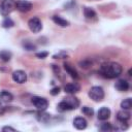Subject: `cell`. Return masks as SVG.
<instances>
[{
    "mask_svg": "<svg viewBox=\"0 0 132 132\" xmlns=\"http://www.w3.org/2000/svg\"><path fill=\"white\" fill-rule=\"evenodd\" d=\"M123 71V67L121 66V64L116 63V62H107L101 65L100 67V74L105 77V78H116L119 77L121 75Z\"/></svg>",
    "mask_w": 132,
    "mask_h": 132,
    "instance_id": "cell-1",
    "label": "cell"
},
{
    "mask_svg": "<svg viewBox=\"0 0 132 132\" xmlns=\"http://www.w3.org/2000/svg\"><path fill=\"white\" fill-rule=\"evenodd\" d=\"M89 96L90 98L95 101V102H100L103 100L104 98V91L101 87L99 86H94L91 88V90L89 91Z\"/></svg>",
    "mask_w": 132,
    "mask_h": 132,
    "instance_id": "cell-2",
    "label": "cell"
},
{
    "mask_svg": "<svg viewBox=\"0 0 132 132\" xmlns=\"http://www.w3.org/2000/svg\"><path fill=\"white\" fill-rule=\"evenodd\" d=\"M15 8V1L13 0H3L0 4V13L4 16L8 15Z\"/></svg>",
    "mask_w": 132,
    "mask_h": 132,
    "instance_id": "cell-3",
    "label": "cell"
},
{
    "mask_svg": "<svg viewBox=\"0 0 132 132\" xmlns=\"http://www.w3.org/2000/svg\"><path fill=\"white\" fill-rule=\"evenodd\" d=\"M31 101H32L33 105H34L37 109H39V110H41V111L45 110V109L47 108V106H48L47 100H46L45 98H43V97L34 96V97H32V100H31Z\"/></svg>",
    "mask_w": 132,
    "mask_h": 132,
    "instance_id": "cell-4",
    "label": "cell"
},
{
    "mask_svg": "<svg viewBox=\"0 0 132 132\" xmlns=\"http://www.w3.org/2000/svg\"><path fill=\"white\" fill-rule=\"evenodd\" d=\"M28 26H29V29L33 33H38L42 29V24H41V22H40V20L38 18L30 19L29 22H28Z\"/></svg>",
    "mask_w": 132,
    "mask_h": 132,
    "instance_id": "cell-5",
    "label": "cell"
},
{
    "mask_svg": "<svg viewBox=\"0 0 132 132\" xmlns=\"http://www.w3.org/2000/svg\"><path fill=\"white\" fill-rule=\"evenodd\" d=\"M15 8L21 12H27V11L31 10L32 3L28 0H18L15 2Z\"/></svg>",
    "mask_w": 132,
    "mask_h": 132,
    "instance_id": "cell-6",
    "label": "cell"
},
{
    "mask_svg": "<svg viewBox=\"0 0 132 132\" xmlns=\"http://www.w3.org/2000/svg\"><path fill=\"white\" fill-rule=\"evenodd\" d=\"M12 79L18 84H23L27 80V74L23 70H15L12 72Z\"/></svg>",
    "mask_w": 132,
    "mask_h": 132,
    "instance_id": "cell-7",
    "label": "cell"
},
{
    "mask_svg": "<svg viewBox=\"0 0 132 132\" xmlns=\"http://www.w3.org/2000/svg\"><path fill=\"white\" fill-rule=\"evenodd\" d=\"M63 101L67 104V106L69 107V110L75 109V108H77L78 105H79V100H78L76 97H74V96H68V97L64 98Z\"/></svg>",
    "mask_w": 132,
    "mask_h": 132,
    "instance_id": "cell-8",
    "label": "cell"
},
{
    "mask_svg": "<svg viewBox=\"0 0 132 132\" xmlns=\"http://www.w3.org/2000/svg\"><path fill=\"white\" fill-rule=\"evenodd\" d=\"M79 89H80V87H79V85L76 84V82H71V84H68V85H66V86L64 87V91H65L67 94H70V95L77 93V92L79 91Z\"/></svg>",
    "mask_w": 132,
    "mask_h": 132,
    "instance_id": "cell-9",
    "label": "cell"
},
{
    "mask_svg": "<svg viewBox=\"0 0 132 132\" xmlns=\"http://www.w3.org/2000/svg\"><path fill=\"white\" fill-rule=\"evenodd\" d=\"M110 117V109L103 106L98 110V119L100 121H105Z\"/></svg>",
    "mask_w": 132,
    "mask_h": 132,
    "instance_id": "cell-10",
    "label": "cell"
},
{
    "mask_svg": "<svg viewBox=\"0 0 132 132\" xmlns=\"http://www.w3.org/2000/svg\"><path fill=\"white\" fill-rule=\"evenodd\" d=\"M73 126L78 130H82L87 127V121L81 117H77L73 120Z\"/></svg>",
    "mask_w": 132,
    "mask_h": 132,
    "instance_id": "cell-11",
    "label": "cell"
},
{
    "mask_svg": "<svg viewBox=\"0 0 132 132\" xmlns=\"http://www.w3.org/2000/svg\"><path fill=\"white\" fill-rule=\"evenodd\" d=\"M114 87H116V89L119 90L120 92H126V91L129 90V82H128L127 80H125V79H119V80L116 82Z\"/></svg>",
    "mask_w": 132,
    "mask_h": 132,
    "instance_id": "cell-12",
    "label": "cell"
},
{
    "mask_svg": "<svg viewBox=\"0 0 132 132\" xmlns=\"http://www.w3.org/2000/svg\"><path fill=\"white\" fill-rule=\"evenodd\" d=\"M130 112L127 109H122L117 113V120L121 122H127L130 119Z\"/></svg>",
    "mask_w": 132,
    "mask_h": 132,
    "instance_id": "cell-13",
    "label": "cell"
},
{
    "mask_svg": "<svg viewBox=\"0 0 132 132\" xmlns=\"http://www.w3.org/2000/svg\"><path fill=\"white\" fill-rule=\"evenodd\" d=\"M13 99V96L11 93L7 92V91H2L0 93V101L3 102V103H8V102H11Z\"/></svg>",
    "mask_w": 132,
    "mask_h": 132,
    "instance_id": "cell-14",
    "label": "cell"
},
{
    "mask_svg": "<svg viewBox=\"0 0 132 132\" xmlns=\"http://www.w3.org/2000/svg\"><path fill=\"white\" fill-rule=\"evenodd\" d=\"M64 69L66 70V72H67L72 78H77V77H78L77 71H76V70L74 69V67H72L70 64L65 63V64H64Z\"/></svg>",
    "mask_w": 132,
    "mask_h": 132,
    "instance_id": "cell-15",
    "label": "cell"
},
{
    "mask_svg": "<svg viewBox=\"0 0 132 132\" xmlns=\"http://www.w3.org/2000/svg\"><path fill=\"white\" fill-rule=\"evenodd\" d=\"M53 21H54L55 24L59 25L60 27H67V26L69 25V22H68L67 20L63 19V18L60 16V15H54V16H53Z\"/></svg>",
    "mask_w": 132,
    "mask_h": 132,
    "instance_id": "cell-16",
    "label": "cell"
},
{
    "mask_svg": "<svg viewBox=\"0 0 132 132\" xmlns=\"http://www.w3.org/2000/svg\"><path fill=\"white\" fill-rule=\"evenodd\" d=\"M84 15L87 20H93L96 18V12L90 7H85L84 8Z\"/></svg>",
    "mask_w": 132,
    "mask_h": 132,
    "instance_id": "cell-17",
    "label": "cell"
},
{
    "mask_svg": "<svg viewBox=\"0 0 132 132\" xmlns=\"http://www.w3.org/2000/svg\"><path fill=\"white\" fill-rule=\"evenodd\" d=\"M11 56L12 54L9 51H6V50L0 51V60H2L3 62H8L11 59Z\"/></svg>",
    "mask_w": 132,
    "mask_h": 132,
    "instance_id": "cell-18",
    "label": "cell"
},
{
    "mask_svg": "<svg viewBox=\"0 0 132 132\" xmlns=\"http://www.w3.org/2000/svg\"><path fill=\"white\" fill-rule=\"evenodd\" d=\"M121 107H122V109H127V110H129V109L132 107V100H131V98H126V99H124V100L121 102Z\"/></svg>",
    "mask_w": 132,
    "mask_h": 132,
    "instance_id": "cell-19",
    "label": "cell"
},
{
    "mask_svg": "<svg viewBox=\"0 0 132 132\" xmlns=\"http://www.w3.org/2000/svg\"><path fill=\"white\" fill-rule=\"evenodd\" d=\"M13 25H14L13 21H12L10 18H8V16H6V18L3 20V22H2V27H3V28H11Z\"/></svg>",
    "mask_w": 132,
    "mask_h": 132,
    "instance_id": "cell-20",
    "label": "cell"
},
{
    "mask_svg": "<svg viewBox=\"0 0 132 132\" xmlns=\"http://www.w3.org/2000/svg\"><path fill=\"white\" fill-rule=\"evenodd\" d=\"M23 47H24L25 50H27V51H34V50L36 48V46H35L32 42H30V41H28V40H24V41H23Z\"/></svg>",
    "mask_w": 132,
    "mask_h": 132,
    "instance_id": "cell-21",
    "label": "cell"
},
{
    "mask_svg": "<svg viewBox=\"0 0 132 132\" xmlns=\"http://www.w3.org/2000/svg\"><path fill=\"white\" fill-rule=\"evenodd\" d=\"M50 118H51V116H50L48 113H41V112H39V113L37 114L38 121L43 122V123H46V122L50 120Z\"/></svg>",
    "mask_w": 132,
    "mask_h": 132,
    "instance_id": "cell-22",
    "label": "cell"
},
{
    "mask_svg": "<svg viewBox=\"0 0 132 132\" xmlns=\"http://www.w3.org/2000/svg\"><path fill=\"white\" fill-rule=\"evenodd\" d=\"M81 111H82V113H84L85 116H88V117H90V118L94 114V110H93L91 107H89V106H82Z\"/></svg>",
    "mask_w": 132,
    "mask_h": 132,
    "instance_id": "cell-23",
    "label": "cell"
},
{
    "mask_svg": "<svg viewBox=\"0 0 132 132\" xmlns=\"http://www.w3.org/2000/svg\"><path fill=\"white\" fill-rule=\"evenodd\" d=\"M100 130H101V131H105V132H107V131H111V130H113V128H112L111 124H109V123H103V124L100 126Z\"/></svg>",
    "mask_w": 132,
    "mask_h": 132,
    "instance_id": "cell-24",
    "label": "cell"
},
{
    "mask_svg": "<svg viewBox=\"0 0 132 132\" xmlns=\"http://www.w3.org/2000/svg\"><path fill=\"white\" fill-rule=\"evenodd\" d=\"M79 65L81 68H88L89 66H91V62L90 61H82V62H79Z\"/></svg>",
    "mask_w": 132,
    "mask_h": 132,
    "instance_id": "cell-25",
    "label": "cell"
},
{
    "mask_svg": "<svg viewBox=\"0 0 132 132\" xmlns=\"http://www.w3.org/2000/svg\"><path fill=\"white\" fill-rule=\"evenodd\" d=\"M47 55H48V54H47L46 52H40V53H36V57H37V58H40V59L45 58Z\"/></svg>",
    "mask_w": 132,
    "mask_h": 132,
    "instance_id": "cell-26",
    "label": "cell"
},
{
    "mask_svg": "<svg viewBox=\"0 0 132 132\" xmlns=\"http://www.w3.org/2000/svg\"><path fill=\"white\" fill-rule=\"evenodd\" d=\"M59 93H60V88H59V87L53 88V89L51 90V94H52V95H57V94H59Z\"/></svg>",
    "mask_w": 132,
    "mask_h": 132,
    "instance_id": "cell-27",
    "label": "cell"
},
{
    "mask_svg": "<svg viewBox=\"0 0 132 132\" xmlns=\"http://www.w3.org/2000/svg\"><path fill=\"white\" fill-rule=\"evenodd\" d=\"M66 57H67V54H65V53H60V54L54 55V58L55 59H58V58H66Z\"/></svg>",
    "mask_w": 132,
    "mask_h": 132,
    "instance_id": "cell-28",
    "label": "cell"
},
{
    "mask_svg": "<svg viewBox=\"0 0 132 132\" xmlns=\"http://www.w3.org/2000/svg\"><path fill=\"white\" fill-rule=\"evenodd\" d=\"M2 131H12V132H14L15 129L12 128V127H9V126H5V127L2 128Z\"/></svg>",
    "mask_w": 132,
    "mask_h": 132,
    "instance_id": "cell-29",
    "label": "cell"
}]
</instances>
